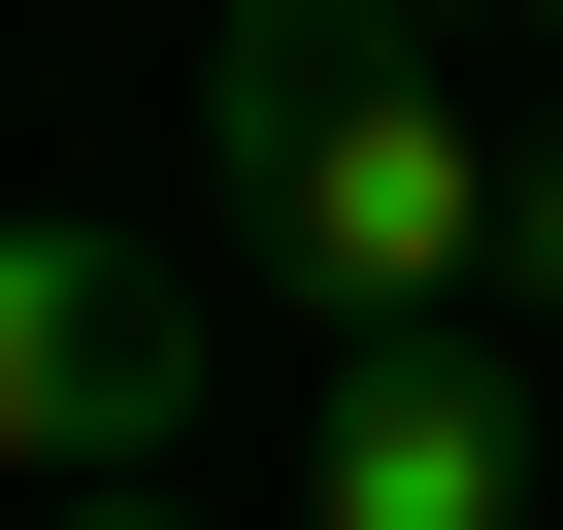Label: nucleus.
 Listing matches in <instances>:
<instances>
[{
  "label": "nucleus",
  "instance_id": "obj_6",
  "mask_svg": "<svg viewBox=\"0 0 563 530\" xmlns=\"http://www.w3.org/2000/svg\"><path fill=\"white\" fill-rule=\"evenodd\" d=\"M530 34H563V0H530Z\"/></svg>",
  "mask_w": 563,
  "mask_h": 530
},
{
  "label": "nucleus",
  "instance_id": "obj_4",
  "mask_svg": "<svg viewBox=\"0 0 563 530\" xmlns=\"http://www.w3.org/2000/svg\"><path fill=\"white\" fill-rule=\"evenodd\" d=\"M497 332H563V133H497Z\"/></svg>",
  "mask_w": 563,
  "mask_h": 530
},
{
  "label": "nucleus",
  "instance_id": "obj_1",
  "mask_svg": "<svg viewBox=\"0 0 563 530\" xmlns=\"http://www.w3.org/2000/svg\"><path fill=\"white\" fill-rule=\"evenodd\" d=\"M199 199L332 332H464L497 299V133L431 100V0H232L199 34Z\"/></svg>",
  "mask_w": 563,
  "mask_h": 530
},
{
  "label": "nucleus",
  "instance_id": "obj_3",
  "mask_svg": "<svg viewBox=\"0 0 563 530\" xmlns=\"http://www.w3.org/2000/svg\"><path fill=\"white\" fill-rule=\"evenodd\" d=\"M332 530H530V365L497 332H332Z\"/></svg>",
  "mask_w": 563,
  "mask_h": 530
},
{
  "label": "nucleus",
  "instance_id": "obj_5",
  "mask_svg": "<svg viewBox=\"0 0 563 530\" xmlns=\"http://www.w3.org/2000/svg\"><path fill=\"white\" fill-rule=\"evenodd\" d=\"M67 530H166V464H133V497H67Z\"/></svg>",
  "mask_w": 563,
  "mask_h": 530
},
{
  "label": "nucleus",
  "instance_id": "obj_2",
  "mask_svg": "<svg viewBox=\"0 0 563 530\" xmlns=\"http://www.w3.org/2000/svg\"><path fill=\"white\" fill-rule=\"evenodd\" d=\"M199 431V265H133V232H0V464L34 497H133Z\"/></svg>",
  "mask_w": 563,
  "mask_h": 530
}]
</instances>
